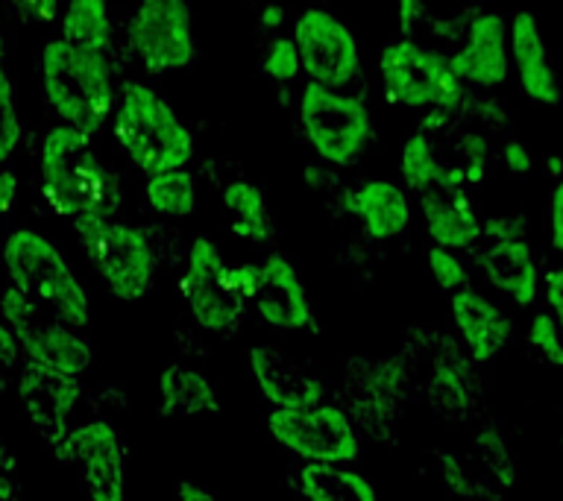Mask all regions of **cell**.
I'll use <instances>...</instances> for the list:
<instances>
[{
  "label": "cell",
  "mask_w": 563,
  "mask_h": 501,
  "mask_svg": "<svg viewBox=\"0 0 563 501\" xmlns=\"http://www.w3.org/2000/svg\"><path fill=\"white\" fill-rule=\"evenodd\" d=\"M42 197L59 218L106 214L112 218L121 205V185L100 162L95 144L70 126H51L44 132L38 156Z\"/></svg>",
  "instance_id": "cell-1"
},
{
  "label": "cell",
  "mask_w": 563,
  "mask_h": 501,
  "mask_svg": "<svg viewBox=\"0 0 563 501\" xmlns=\"http://www.w3.org/2000/svg\"><path fill=\"white\" fill-rule=\"evenodd\" d=\"M38 79L47 109L62 126L95 138L114 112V77L106 53L79 51L51 38L38 56Z\"/></svg>",
  "instance_id": "cell-2"
},
{
  "label": "cell",
  "mask_w": 563,
  "mask_h": 501,
  "mask_svg": "<svg viewBox=\"0 0 563 501\" xmlns=\"http://www.w3.org/2000/svg\"><path fill=\"white\" fill-rule=\"evenodd\" d=\"M9 285L62 323L86 329L91 299L82 281L51 237L35 229H15L0 246Z\"/></svg>",
  "instance_id": "cell-3"
},
{
  "label": "cell",
  "mask_w": 563,
  "mask_h": 501,
  "mask_svg": "<svg viewBox=\"0 0 563 501\" xmlns=\"http://www.w3.org/2000/svg\"><path fill=\"white\" fill-rule=\"evenodd\" d=\"M112 132L123 156L144 176L188 167L194 156L191 130L165 97L141 82H126L112 112Z\"/></svg>",
  "instance_id": "cell-4"
},
{
  "label": "cell",
  "mask_w": 563,
  "mask_h": 501,
  "mask_svg": "<svg viewBox=\"0 0 563 501\" xmlns=\"http://www.w3.org/2000/svg\"><path fill=\"white\" fill-rule=\"evenodd\" d=\"M70 226L91 270L114 299L139 302L147 297L156 285V253L139 226L106 214H82Z\"/></svg>",
  "instance_id": "cell-5"
},
{
  "label": "cell",
  "mask_w": 563,
  "mask_h": 501,
  "mask_svg": "<svg viewBox=\"0 0 563 501\" xmlns=\"http://www.w3.org/2000/svg\"><path fill=\"white\" fill-rule=\"evenodd\" d=\"M378 77L387 100L402 109H455L464 100V82L449 56L411 38L387 44L378 56Z\"/></svg>",
  "instance_id": "cell-6"
},
{
  "label": "cell",
  "mask_w": 563,
  "mask_h": 501,
  "mask_svg": "<svg viewBox=\"0 0 563 501\" xmlns=\"http://www.w3.org/2000/svg\"><path fill=\"white\" fill-rule=\"evenodd\" d=\"M299 123L311 149L334 167H350L373 132L367 105L358 97L317 82H306L299 94Z\"/></svg>",
  "instance_id": "cell-7"
},
{
  "label": "cell",
  "mask_w": 563,
  "mask_h": 501,
  "mask_svg": "<svg viewBox=\"0 0 563 501\" xmlns=\"http://www.w3.org/2000/svg\"><path fill=\"white\" fill-rule=\"evenodd\" d=\"M0 323L18 334L30 364L79 378L95 360L91 343L74 325L47 314L12 285L0 293Z\"/></svg>",
  "instance_id": "cell-8"
},
{
  "label": "cell",
  "mask_w": 563,
  "mask_h": 501,
  "mask_svg": "<svg viewBox=\"0 0 563 501\" xmlns=\"http://www.w3.org/2000/svg\"><path fill=\"white\" fill-rule=\"evenodd\" d=\"M126 42L147 74H176L194 62V12L188 0H139Z\"/></svg>",
  "instance_id": "cell-9"
},
{
  "label": "cell",
  "mask_w": 563,
  "mask_h": 501,
  "mask_svg": "<svg viewBox=\"0 0 563 501\" xmlns=\"http://www.w3.org/2000/svg\"><path fill=\"white\" fill-rule=\"evenodd\" d=\"M179 290L194 323L206 332L227 334L232 332L244 316L246 299L241 297L229 279V264L220 253V246L211 237H194L185 258Z\"/></svg>",
  "instance_id": "cell-10"
},
{
  "label": "cell",
  "mask_w": 563,
  "mask_h": 501,
  "mask_svg": "<svg viewBox=\"0 0 563 501\" xmlns=\"http://www.w3.org/2000/svg\"><path fill=\"white\" fill-rule=\"evenodd\" d=\"M267 431L285 452L306 464H352L358 457V431L338 404H317L306 411H276Z\"/></svg>",
  "instance_id": "cell-11"
},
{
  "label": "cell",
  "mask_w": 563,
  "mask_h": 501,
  "mask_svg": "<svg viewBox=\"0 0 563 501\" xmlns=\"http://www.w3.org/2000/svg\"><path fill=\"white\" fill-rule=\"evenodd\" d=\"M294 47L299 53L308 82L325 88L350 86L361 70V51L355 35L341 18L325 9H306L294 21Z\"/></svg>",
  "instance_id": "cell-12"
},
{
  "label": "cell",
  "mask_w": 563,
  "mask_h": 501,
  "mask_svg": "<svg viewBox=\"0 0 563 501\" xmlns=\"http://www.w3.org/2000/svg\"><path fill=\"white\" fill-rule=\"evenodd\" d=\"M62 464L77 466L91 501L126 499V466L118 431L106 420H91L79 428H70L53 446Z\"/></svg>",
  "instance_id": "cell-13"
},
{
  "label": "cell",
  "mask_w": 563,
  "mask_h": 501,
  "mask_svg": "<svg viewBox=\"0 0 563 501\" xmlns=\"http://www.w3.org/2000/svg\"><path fill=\"white\" fill-rule=\"evenodd\" d=\"M79 396H82V387L77 376L44 369L30 360L18 372V404L30 428L51 448L70 431L68 422L77 411Z\"/></svg>",
  "instance_id": "cell-14"
},
{
  "label": "cell",
  "mask_w": 563,
  "mask_h": 501,
  "mask_svg": "<svg viewBox=\"0 0 563 501\" xmlns=\"http://www.w3.org/2000/svg\"><path fill=\"white\" fill-rule=\"evenodd\" d=\"M508 47L510 65L517 68L522 97L534 105H545V109L561 105L563 88L558 82V74H554L540 21L531 9H517L508 21Z\"/></svg>",
  "instance_id": "cell-15"
},
{
  "label": "cell",
  "mask_w": 563,
  "mask_h": 501,
  "mask_svg": "<svg viewBox=\"0 0 563 501\" xmlns=\"http://www.w3.org/2000/svg\"><path fill=\"white\" fill-rule=\"evenodd\" d=\"M250 372L276 411H306L323 404V381L302 360L276 346H250Z\"/></svg>",
  "instance_id": "cell-16"
},
{
  "label": "cell",
  "mask_w": 563,
  "mask_h": 501,
  "mask_svg": "<svg viewBox=\"0 0 563 501\" xmlns=\"http://www.w3.org/2000/svg\"><path fill=\"white\" fill-rule=\"evenodd\" d=\"M253 302L258 320L279 332H306L314 323L306 281L282 253L267 255L262 261V281Z\"/></svg>",
  "instance_id": "cell-17"
},
{
  "label": "cell",
  "mask_w": 563,
  "mask_h": 501,
  "mask_svg": "<svg viewBox=\"0 0 563 501\" xmlns=\"http://www.w3.org/2000/svg\"><path fill=\"white\" fill-rule=\"evenodd\" d=\"M449 65L461 82L493 88L510 74L508 21L499 12H484L470 24L466 42L449 56Z\"/></svg>",
  "instance_id": "cell-18"
},
{
  "label": "cell",
  "mask_w": 563,
  "mask_h": 501,
  "mask_svg": "<svg viewBox=\"0 0 563 501\" xmlns=\"http://www.w3.org/2000/svg\"><path fill=\"white\" fill-rule=\"evenodd\" d=\"M449 308H452L457 334L475 364H490L514 341L510 316L490 297H484L482 290L470 288V285L455 290L449 299Z\"/></svg>",
  "instance_id": "cell-19"
},
{
  "label": "cell",
  "mask_w": 563,
  "mask_h": 501,
  "mask_svg": "<svg viewBox=\"0 0 563 501\" xmlns=\"http://www.w3.org/2000/svg\"><path fill=\"white\" fill-rule=\"evenodd\" d=\"M482 272L487 285L514 305L528 308L540 297V270L526 235L490 237L482 253Z\"/></svg>",
  "instance_id": "cell-20"
},
{
  "label": "cell",
  "mask_w": 563,
  "mask_h": 501,
  "mask_svg": "<svg viewBox=\"0 0 563 501\" xmlns=\"http://www.w3.org/2000/svg\"><path fill=\"white\" fill-rule=\"evenodd\" d=\"M426 223V235L434 246L443 249H466L482 237V220L475 214L473 202L464 188L457 185H434L429 191L417 193Z\"/></svg>",
  "instance_id": "cell-21"
},
{
  "label": "cell",
  "mask_w": 563,
  "mask_h": 501,
  "mask_svg": "<svg viewBox=\"0 0 563 501\" xmlns=\"http://www.w3.org/2000/svg\"><path fill=\"white\" fill-rule=\"evenodd\" d=\"M346 209L358 218L373 241H394L411 226V200L402 185L390 179H367L346 197Z\"/></svg>",
  "instance_id": "cell-22"
},
{
  "label": "cell",
  "mask_w": 563,
  "mask_h": 501,
  "mask_svg": "<svg viewBox=\"0 0 563 501\" xmlns=\"http://www.w3.org/2000/svg\"><path fill=\"white\" fill-rule=\"evenodd\" d=\"M220 396L206 372L185 367L179 360L167 364L158 376V413L162 416H200L218 413Z\"/></svg>",
  "instance_id": "cell-23"
},
{
  "label": "cell",
  "mask_w": 563,
  "mask_h": 501,
  "mask_svg": "<svg viewBox=\"0 0 563 501\" xmlns=\"http://www.w3.org/2000/svg\"><path fill=\"white\" fill-rule=\"evenodd\" d=\"M297 487L306 501H378L373 483L341 464H306Z\"/></svg>",
  "instance_id": "cell-24"
},
{
  "label": "cell",
  "mask_w": 563,
  "mask_h": 501,
  "mask_svg": "<svg viewBox=\"0 0 563 501\" xmlns=\"http://www.w3.org/2000/svg\"><path fill=\"white\" fill-rule=\"evenodd\" d=\"M62 42L79 51L106 53L112 47V15L106 0H65L59 15Z\"/></svg>",
  "instance_id": "cell-25"
},
{
  "label": "cell",
  "mask_w": 563,
  "mask_h": 501,
  "mask_svg": "<svg viewBox=\"0 0 563 501\" xmlns=\"http://www.w3.org/2000/svg\"><path fill=\"white\" fill-rule=\"evenodd\" d=\"M223 209L229 214V232L250 244H264L273 235L271 211L258 185L235 179L223 188Z\"/></svg>",
  "instance_id": "cell-26"
},
{
  "label": "cell",
  "mask_w": 563,
  "mask_h": 501,
  "mask_svg": "<svg viewBox=\"0 0 563 501\" xmlns=\"http://www.w3.org/2000/svg\"><path fill=\"white\" fill-rule=\"evenodd\" d=\"M144 200L162 218H191L194 211H197V185H194V176L188 174V167L147 176Z\"/></svg>",
  "instance_id": "cell-27"
},
{
  "label": "cell",
  "mask_w": 563,
  "mask_h": 501,
  "mask_svg": "<svg viewBox=\"0 0 563 501\" xmlns=\"http://www.w3.org/2000/svg\"><path fill=\"white\" fill-rule=\"evenodd\" d=\"M399 176H402L405 188H411L413 193L443 185L446 167L440 165L438 153L422 132H413L405 138L402 149H399Z\"/></svg>",
  "instance_id": "cell-28"
},
{
  "label": "cell",
  "mask_w": 563,
  "mask_h": 501,
  "mask_svg": "<svg viewBox=\"0 0 563 501\" xmlns=\"http://www.w3.org/2000/svg\"><path fill=\"white\" fill-rule=\"evenodd\" d=\"M426 396H429L431 411L443 420H461L470 411V390H466L464 376L449 360L434 364L426 381Z\"/></svg>",
  "instance_id": "cell-29"
},
{
  "label": "cell",
  "mask_w": 563,
  "mask_h": 501,
  "mask_svg": "<svg viewBox=\"0 0 563 501\" xmlns=\"http://www.w3.org/2000/svg\"><path fill=\"white\" fill-rule=\"evenodd\" d=\"M473 448L475 457H478V464H482L484 472H487V478L499 481L501 487H510V483H514V478H517V464H514L508 443H505L499 428L487 425V428L478 431L473 437Z\"/></svg>",
  "instance_id": "cell-30"
},
{
  "label": "cell",
  "mask_w": 563,
  "mask_h": 501,
  "mask_svg": "<svg viewBox=\"0 0 563 501\" xmlns=\"http://www.w3.org/2000/svg\"><path fill=\"white\" fill-rule=\"evenodd\" d=\"M24 138V123H21V112H18L15 82L9 77V70L0 65V167H7V162L18 153Z\"/></svg>",
  "instance_id": "cell-31"
},
{
  "label": "cell",
  "mask_w": 563,
  "mask_h": 501,
  "mask_svg": "<svg viewBox=\"0 0 563 501\" xmlns=\"http://www.w3.org/2000/svg\"><path fill=\"white\" fill-rule=\"evenodd\" d=\"M528 346L537 352V358L545 360L549 367H563V337L549 311H537L528 325Z\"/></svg>",
  "instance_id": "cell-32"
},
{
  "label": "cell",
  "mask_w": 563,
  "mask_h": 501,
  "mask_svg": "<svg viewBox=\"0 0 563 501\" xmlns=\"http://www.w3.org/2000/svg\"><path fill=\"white\" fill-rule=\"evenodd\" d=\"M426 261H429V272L434 285L440 290H446V293H455V290L466 288L470 285V276H466V267L461 264L452 249H443V246H431L429 255H426Z\"/></svg>",
  "instance_id": "cell-33"
},
{
  "label": "cell",
  "mask_w": 563,
  "mask_h": 501,
  "mask_svg": "<svg viewBox=\"0 0 563 501\" xmlns=\"http://www.w3.org/2000/svg\"><path fill=\"white\" fill-rule=\"evenodd\" d=\"M262 70L271 79H276V82H294L302 74V62H299V53L294 47V42H288V38L273 42L271 51L264 53Z\"/></svg>",
  "instance_id": "cell-34"
},
{
  "label": "cell",
  "mask_w": 563,
  "mask_h": 501,
  "mask_svg": "<svg viewBox=\"0 0 563 501\" xmlns=\"http://www.w3.org/2000/svg\"><path fill=\"white\" fill-rule=\"evenodd\" d=\"M438 469L440 478L446 483L449 492H455V496H464V499H473L475 496V478L470 472V466L455 457L452 452H438Z\"/></svg>",
  "instance_id": "cell-35"
},
{
  "label": "cell",
  "mask_w": 563,
  "mask_h": 501,
  "mask_svg": "<svg viewBox=\"0 0 563 501\" xmlns=\"http://www.w3.org/2000/svg\"><path fill=\"white\" fill-rule=\"evenodd\" d=\"M24 364L26 355L18 334L7 323H0V390H7L12 385V378H18Z\"/></svg>",
  "instance_id": "cell-36"
},
{
  "label": "cell",
  "mask_w": 563,
  "mask_h": 501,
  "mask_svg": "<svg viewBox=\"0 0 563 501\" xmlns=\"http://www.w3.org/2000/svg\"><path fill=\"white\" fill-rule=\"evenodd\" d=\"M9 3L30 26H51L62 15V0H9Z\"/></svg>",
  "instance_id": "cell-37"
},
{
  "label": "cell",
  "mask_w": 563,
  "mask_h": 501,
  "mask_svg": "<svg viewBox=\"0 0 563 501\" xmlns=\"http://www.w3.org/2000/svg\"><path fill=\"white\" fill-rule=\"evenodd\" d=\"M543 297L545 305H549V314L558 320V329H561L563 337V267H554L543 276Z\"/></svg>",
  "instance_id": "cell-38"
},
{
  "label": "cell",
  "mask_w": 563,
  "mask_h": 501,
  "mask_svg": "<svg viewBox=\"0 0 563 501\" xmlns=\"http://www.w3.org/2000/svg\"><path fill=\"white\" fill-rule=\"evenodd\" d=\"M549 241L563 255V179L554 185L549 197Z\"/></svg>",
  "instance_id": "cell-39"
},
{
  "label": "cell",
  "mask_w": 563,
  "mask_h": 501,
  "mask_svg": "<svg viewBox=\"0 0 563 501\" xmlns=\"http://www.w3.org/2000/svg\"><path fill=\"white\" fill-rule=\"evenodd\" d=\"M12 496H15V460L0 428V501H12Z\"/></svg>",
  "instance_id": "cell-40"
},
{
  "label": "cell",
  "mask_w": 563,
  "mask_h": 501,
  "mask_svg": "<svg viewBox=\"0 0 563 501\" xmlns=\"http://www.w3.org/2000/svg\"><path fill=\"white\" fill-rule=\"evenodd\" d=\"M501 162H505V167H508L510 174H531V153H528V147L519 138H510L508 144H505V149H501Z\"/></svg>",
  "instance_id": "cell-41"
},
{
  "label": "cell",
  "mask_w": 563,
  "mask_h": 501,
  "mask_svg": "<svg viewBox=\"0 0 563 501\" xmlns=\"http://www.w3.org/2000/svg\"><path fill=\"white\" fill-rule=\"evenodd\" d=\"M18 202V176L9 167H0V218H7Z\"/></svg>",
  "instance_id": "cell-42"
},
{
  "label": "cell",
  "mask_w": 563,
  "mask_h": 501,
  "mask_svg": "<svg viewBox=\"0 0 563 501\" xmlns=\"http://www.w3.org/2000/svg\"><path fill=\"white\" fill-rule=\"evenodd\" d=\"M176 501H223L218 492H211L209 487H202L200 481H191V478H185V481L176 483Z\"/></svg>",
  "instance_id": "cell-43"
},
{
  "label": "cell",
  "mask_w": 563,
  "mask_h": 501,
  "mask_svg": "<svg viewBox=\"0 0 563 501\" xmlns=\"http://www.w3.org/2000/svg\"><path fill=\"white\" fill-rule=\"evenodd\" d=\"M417 15H422V7L417 0H399V18H402L405 26H411Z\"/></svg>",
  "instance_id": "cell-44"
},
{
  "label": "cell",
  "mask_w": 563,
  "mask_h": 501,
  "mask_svg": "<svg viewBox=\"0 0 563 501\" xmlns=\"http://www.w3.org/2000/svg\"><path fill=\"white\" fill-rule=\"evenodd\" d=\"M561 446H563V437H561Z\"/></svg>",
  "instance_id": "cell-45"
},
{
  "label": "cell",
  "mask_w": 563,
  "mask_h": 501,
  "mask_svg": "<svg viewBox=\"0 0 563 501\" xmlns=\"http://www.w3.org/2000/svg\"><path fill=\"white\" fill-rule=\"evenodd\" d=\"M0 246H3V241H0Z\"/></svg>",
  "instance_id": "cell-46"
},
{
  "label": "cell",
  "mask_w": 563,
  "mask_h": 501,
  "mask_svg": "<svg viewBox=\"0 0 563 501\" xmlns=\"http://www.w3.org/2000/svg\"><path fill=\"white\" fill-rule=\"evenodd\" d=\"M484 3H487V0H484Z\"/></svg>",
  "instance_id": "cell-47"
}]
</instances>
